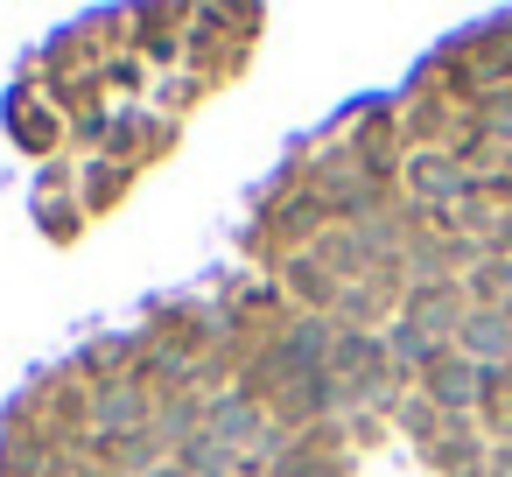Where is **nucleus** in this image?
<instances>
[{
	"instance_id": "nucleus-1",
	"label": "nucleus",
	"mask_w": 512,
	"mask_h": 477,
	"mask_svg": "<svg viewBox=\"0 0 512 477\" xmlns=\"http://www.w3.org/2000/svg\"><path fill=\"white\" fill-rule=\"evenodd\" d=\"M477 365H463V358H428V400H449V407H470L477 393H484V379H470Z\"/></svg>"
},
{
	"instance_id": "nucleus-5",
	"label": "nucleus",
	"mask_w": 512,
	"mask_h": 477,
	"mask_svg": "<svg viewBox=\"0 0 512 477\" xmlns=\"http://www.w3.org/2000/svg\"><path fill=\"white\" fill-rule=\"evenodd\" d=\"M414 190H421V197H456L463 176H456V162H442V155H414Z\"/></svg>"
},
{
	"instance_id": "nucleus-3",
	"label": "nucleus",
	"mask_w": 512,
	"mask_h": 477,
	"mask_svg": "<svg viewBox=\"0 0 512 477\" xmlns=\"http://www.w3.org/2000/svg\"><path fill=\"white\" fill-rule=\"evenodd\" d=\"M463 344L484 351V358H505V351H512V323L491 316V309H470V316H463Z\"/></svg>"
},
{
	"instance_id": "nucleus-8",
	"label": "nucleus",
	"mask_w": 512,
	"mask_h": 477,
	"mask_svg": "<svg viewBox=\"0 0 512 477\" xmlns=\"http://www.w3.org/2000/svg\"><path fill=\"white\" fill-rule=\"evenodd\" d=\"M148 477H190V470H148Z\"/></svg>"
},
{
	"instance_id": "nucleus-2",
	"label": "nucleus",
	"mask_w": 512,
	"mask_h": 477,
	"mask_svg": "<svg viewBox=\"0 0 512 477\" xmlns=\"http://www.w3.org/2000/svg\"><path fill=\"white\" fill-rule=\"evenodd\" d=\"M99 421L120 428V435H141V421H148V393H141V386H106V393H99Z\"/></svg>"
},
{
	"instance_id": "nucleus-7",
	"label": "nucleus",
	"mask_w": 512,
	"mask_h": 477,
	"mask_svg": "<svg viewBox=\"0 0 512 477\" xmlns=\"http://www.w3.org/2000/svg\"><path fill=\"white\" fill-rule=\"evenodd\" d=\"M470 288H477V295H512V267H498V260H484V267L470 274Z\"/></svg>"
},
{
	"instance_id": "nucleus-6",
	"label": "nucleus",
	"mask_w": 512,
	"mask_h": 477,
	"mask_svg": "<svg viewBox=\"0 0 512 477\" xmlns=\"http://www.w3.org/2000/svg\"><path fill=\"white\" fill-rule=\"evenodd\" d=\"M120 190H127V169H99V162L85 169V197H92V211H106Z\"/></svg>"
},
{
	"instance_id": "nucleus-4",
	"label": "nucleus",
	"mask_w": 512,
	"mask_h": 477,
	"mask_svg": "<svg viewBox=\"0 0 512 477\" xmlns=\"http://www.w3.org/2000/svg\"><path fill=\"white\" fill-rule=\"evenodd\" d=\"M253 428H260V414H253V407H246V400H239V393H232V400H218V407H211V442H246V435H253Z\"/></svg>"
}]
</instances>
